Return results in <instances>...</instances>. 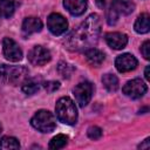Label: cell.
<instances>
[{"label":"cell","instance_id":"1","mask_svg":"<svg viewBox=\"0 0 150 150\" xmlns=\"http://www.w3.org/2000/svg\"><path fill=\"white\" fill-rule=\"evenodd\" d=\"M101 32V20L97 14H90L81 25H79L64 40L69 50L83 52L93 48L98 40Z\"/></svg>","mask_w":150,"mask_h":150},{"label":"cell","instance_id":"2","mask_svg":"<svg viewBox=\"0 0 150 150\" xmlns=\"http://www.w3.org/2000/svg\"><path fill=\"white\" fill-rule=\"evenodd\" d=\"M55 111H56V116H57L59 121L64 124L73 125L77 121L76 105H75L74 101L67 96L59 98V101L56 102V105H55Z\"/></svg>","mask_w":150,"mask_h":150},{"label":"cell","instance_id":"3","mask_svg":"<svg viewBox=\"0 0 150 150\" xmlns=\"http://www.w3.org/2000/svg\"><path fill=\"white\" fill-rule=\"evenodd\" d=\"M0 77L4 82L9 83L12 86H16L22 83L28 77V69L23 66H0Z\"/></svg>","mask_w":150,"mask_h":150},{"label":"cell","instance_id":"4","mask_svg":"<svg viewBox=\"0 0 150 150\" xmlns=\"http://www.w3.org/2000/svg\"><path fill=\"white\" fill-rule=\"evenodd\" d=\"M30 124L33 128L41 132H52L56 127V121L54 115L48 110H39L30 120Z\"/></svg>","mask_w":150,"mask_h":150},{"label":"cell","instance_id":"5","mask_svg":"<svg viewBox=\"0 0 150 150\" xmlns=\"http://www.w3.org/2000/svg\"><path fill=\"white\" fill-rule=\"evenodd\" d=\"M93 91H94V87L90 82L84 81L79 83L75 88H74V95H75V100L79 103L80 107H86L93 96Z\"/></svg>","mask_w":150,"mask_h":150},{"label":"cell","instance_id":"6","mask_svg":"<svg viewBox=\"0 0 150 150\" xmlns=\"http://www.w3.org/2000/svg\"><path fill=\"white\" fill-rule=\"evenodd\" d=\"M123 93L131 97V98H139L142 97L146 90H148V86L145 84V82L141 79H134L131 81H128L124 87H123Z\"/></svg>","mask_w":150,"mask_h":150},{"label":"cell","instance_id":"7","mask_svg":"<svg viewBox=\"0 0 150 150\" xmlns=\"http://www.w3.org/2000/svg\"><path fill=\"white\" fill-rule=\"evenodd\" d=\"M2 52L7 60L12 62H18L22 59V50L19 45L11 38H4L2 40Z\"/></svg>","mask_w":150,"mask_h":150},{"label":"cell","instance_id":"8","mask_svg":"<svg viewBox=\"0 0 150 150\" xmlns=\"http://www.w3.org/2000/svg\"><path fill=\"white\" fill-rule=\"evenodd\" d=\"M47 27L49 32L54 35L63 34L68 28V22L64 16L59 13H52L47 19Z\"/></svg>","mask_w":150,"mask_h":150},{"label":"cell","instance_id":"9","mask_svg":"<svg viewBox=\"0 0 150 150\" xmlns=\"http://www.w3.org/2000/svg\"><path fill=\"white\" fill-rule=\"evenodd\" d=\"M28 60L33 66H43L50 60V53L42 46L33 47L28 53Z\"/></svg>","mask_w":150,"mask_h":150},{"label":"cell","instance_id":"10","mask_svg":"<svg viewBox=\"0 0 150 150\" xmlns=\"http://www.w3.org/2000/svg\"><path fill=\"white\" fill-rule=\"evenodd\" d=\"M137 64H138V62H137L136 57L134 55H131V54H128V53L117 56L116 60H115L116 69L120 73L131 71L137 67Z\"/></svg>","mask_w":150,"mask_h":150},{"label":"cell","instance_id":"11","mask_svg":"<svg viewBox=\"0 0 150 150\" xmlns=\"http://www.w3.org/2000/svg\"><path fill=\"white\" fill-rule=\"evenodd\" d=\"M105 42L112 49H123L128 43V36L124 33L120 32H111L105 34Z\"/></svg>","mask_w":150,"mask_h":150},{"label":"cell","instance_id":"12","mask_svg":"<svg viewBox=\"0 0 150 150\" xmlns=\"http://www.w3.org/2000/svg\"><path fill=\"white\" fill-rule=\"evenodd\" d=\"M42 29V21L39 18L29 16L26 18L22 22V33L25 36H28L33 33H38Z\"/></svg>","mask_w":150,"mask_h":150},{"label":"cell","instance_id":"13","mask_svg":"<svg viewBox=\"0 0 150 150\" xmlns=\"http://www.w3.org/2000/svg\"><path fill=\"white\" fill-rule=\"evenodd\" d=\"M63 6L74 16H79L87 9V0H63Z\"/></svg>","mask_w":150,"mask_h":150},{"label":"cell","instance_id":"14","mask_svg":"<svg viewBox=\"0 0 150 150\" xmlns=\"http://www.w3.org/2000/svg\"><path fill=\"white\" fill-rule=\"evenodd\" d=\"M84 56L87 59V61L95 67H98L102 64V62L104 61V54L103 52H101L97 48H89L87 50H84Z\"/></svg>","mask_w":150,"mask_h":150},{"label":"cell","instance_id":"15","mask_svg":"<svg viewBox=\"0 0 150 150\" xmlns=\"http://www.w3.org/2000/svg\"><path fill=\"white\" fill-rule=\"evenodd\" d=\"M111 6L116 9L118 14L129 15L135 9V4L132 0H112Z\"/></svg>","mask_w":150,"mask_h":150},{"label":"cell","instance_id":"16","mask_svg":"<svg viewBox=\"0 0 150 150\" xmlns=\"http://www.w3.org/2000/svg\"><path fill=\"white\" fill-rule=\"evenodd\" d=\"M134 28L137 33L139 34H145L149 32L150 29V16L148 13H143L141 14L137 20L135 21V25H134Z\"/></svg>","mask_w":150,"mask_h":150},{"label":"cell","instance_id":"17","mask_svg":"<svg viewBox=\"0 0 150 150\" xmlns=\"http://www.w3.org/2000/svg\"><path fill=\"white\" fill-rule=\"evenodd\" d=\"M102 83L110 93H114L118 89V79L114 74H104L102 76Z\"/></svg>","mask_w":150,"mask_h":150},{"label":"cell","instance_id":"18","mask_svg":"<svg viewBox=\"0 0 150 150\" xmlns=\"http://www.w3.org/2000/svg\"><path fill=\"white\" fill-rule=\"evenodd\" d=\"M15 6L13 0H0V18H11Z\"/></svg>","mask_w":150,"mask_h":150},{"label":"cell","instance_id":"19","mask_svg":"<svg viewBox=\"0 0 150 150\" xmlns=\"http://www.w3.org/2000/svg\"><path fill=\"white\" fill-rule=\"evenodd\" d=\"M40 88V83L35 79H26L22 82V91L27 95H33L35 94Z\"/></svg>","mask_w":150,"mask_h":150},{"label":"cell","instance_id":"20","mask_svg":"<svg viewBox=\"0 0 150 150\" xmlns=\"http://www.w3.org/2000/svg\"><path fill=\"white\" fill-rule=\"evenodd\" d=\"M20 144L19 141L14 137H9V136H5L0 139V149H19Z\"/></svg>","mask_w":150,"mask_h":150},{"label":"cell","instance_id":"21","mask_svg":"<svg viewBox=\"0 0 150 150\" xmlns=\"http://www.w3.org/2000/svg\"><path fill=\"white\" fill-rule=\"evenodd\" d=\"M68 142V137L66 135H62V134H59L56 136H54L50 142H49V148L50 149H61L63 148Z\"/></svg>","mask_w":150,"mask_h":150},{"label":"cell","instance_id":"22","mask_svg":"<svg viewBox=\"0 0 150 150\" xmlns=\"http://www.w3.org/2000/svg\"><path fill=\"white\" fill-rule=\"evenodd\" d=\"M74 70H75V68H74L71 64L67 63V62H60L59 66H57V71H59V74H60L62 77H64V79H69Z\"/></svg>","mask_w":150,"mask_h":150},{"label":"cell","instance_id":"23","mask_svg":"<svg viewBox=\"0 0 150 150\" xmlns=\"http://www.w3.org/2000/svg\"><path fill=\"white\" fill-rule=\"evenodd\" d=\"M87 134H88V137L89 138H91V139L95 141V139L101 138V136H102V129L98 128V127H96V125H91V127L88 128Z\"/></svg>","mask_w":150,"mask_h":150},{"label":"cell","instance_id":"24","mask_svg":"<svg viewBox=\"0 0 150 150\" xmlns=\"http://www.w3.org/2000/svg\"><path fill=\"white\" fill-rule=\"evenodd\" d=\"M117 19H118V13L116 12V9L110 6V8L107 11V21L110 26H114L116 22H117Z\"/></svg>","mask_w":150,"mask_h":150},{"label":"cell","instance_id":"25","mask_svg":"<svg viewBox=\"0 0 150 150\" xmlns=\"http://www.w3.org/2000/svg\"><path fill=\"white\" fill-rule=\"evenodd\" d=\"M43 88L48 93H53V91H55L60 88V82H57V81H47V82L43 83Z\"/></svg>","mask_w":150,"mask_h":150},{"label":"cell","instance_id":"26","mask_svg":"<svg viewBox=\"0 0 150 150\" xmlns=\"http://www.w3.org/2000/svg\"><path fill=\"white\" fill-rule=\"evenodd\" d=\"M141 53L144 56V59L149 60L150 59V41L146 40L143 42V45L141 46Z\"/></svg>","mask_w":150,"mask_h":150},{"label":"cell","instance_id":"27","mask_svg":"<svg viewBox=\"0 0 150 150\" xmlns=\"http://www.w3.org/2000/svg\"><path fill=\"white\" fill-rule=\"evenodd\" d=\"M149 146H150V139H149V138H145L144 143H143V144H139V145H138V148H139V149H143V148L148 149Z\"/></svg>","mask_w":150,"mask_h":150},{"label":"cell","instance_id":"28","mask_svg":"<svg viewBox=\"0 0 150 150\" xmlns=\"http://www.w3.org/2000/svg\"><path fill=\"white\" fill-rule=\"evenodd\" d=\"M96 5H97L100 8H103L104 5H105V1H104V0H96Z\"/></svg>","mask_w":150,"mask_h":150},{"label":"cell","instance_id":"29","mask_svg":"<svg viewBox=\"0 0 150 150\" xmlns=\"http://www.w3.org/2000/svg\"><path fill=\"white\" fill-rule=\"evenodd\" d=\"M149 69H150V67H149V66H146L145 71H144V76H145V79H146V80H149Z\"/></svg>","mask_w":150,"mask_h":150},{"label":"cell","instance_id":"30","mask_svg":"<svg viewBox=\"0 0 150 150\" xmlns=\"http://www.w3.org/2000/svg\"><path fill=\"white\" fill-rule=\"evenodd\" d=\"M1 130H2V127H1V124H0V132H1Z\"/></svg>","mask_w":150,"mask_h":150}]
</instances>
